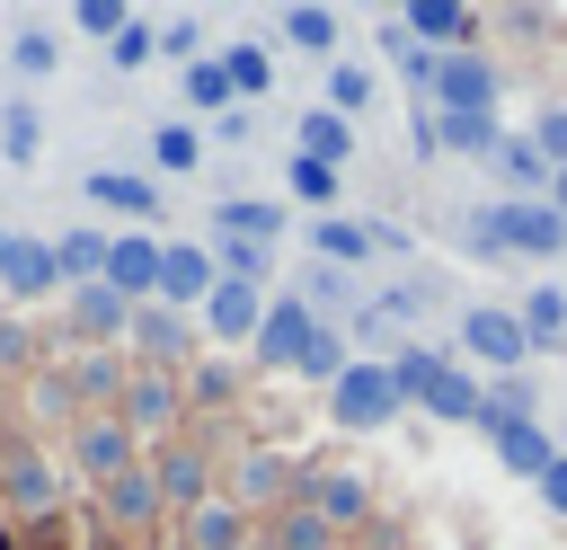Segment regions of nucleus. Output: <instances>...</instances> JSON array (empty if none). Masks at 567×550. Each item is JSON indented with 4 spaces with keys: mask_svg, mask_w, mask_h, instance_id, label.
Masks as SVG:
<instances>
[{
    "mask_svg": "<svg viewBox=\"0 0 567 550\" xmlns=\"http://www.w3.org/2000/svg\"><path fill=\"white\" fill-rule=\"evenodd\" d=\"M461 240L487 257V248H514V257H558L567 248V213L558 204H514V195H496L487 213H470L461 222Z\"/></svg>",
    "mask_w": 567,
    "mask_h": 550,
    "instance_id": "f257e3e1",
    "label": "nucleus"
},
{
    "mask_svg": "<svg viewBox=\"0 0 567 550\" xmlns=\"http://www.w3.org/2000/svg\"><path fill=\"white\" fill-rule=\"evenodd\" d=\"M399 408H408V399H399V381H390V355H354V364L328 381V417H337L346 435H381Z\"/></svg>",
    "mask_w": 567,
    "mask_h": 550,
    "instance_id": "f03ea898",
    "label": "nucleus"
},
{
    "mask_svg": "<svg viewBox=\"0 0 567 550\" xmlns=\"http://www.w3.org/2000/svg\"><path fill=\"white\" fill-rule=\"evenodd\" d=\"M71 470H80L89 488H106V479L142 470V435H133L115 408H97V417H80V426H71Z\"/></svg>",
    "mask_w": 567,
    "mask_h": 550,
    "instance_id": "7ed1b4c3",
    "label": "nucleus"
},
{
    "mask_svg": "<svg viewBox=\"0 0 567 550\" xmlns=\"http://www.w3.org/2000/svg\"><path fill=\"white\" fill-rule=\"evenodd\" d=\"M62 461L44 452V444H9L0 452V515H53L62 506Z\"/></svg>",
    "mask_w": 567,
    "mask_h": 550,
    "instance_id": "20e7f679",
    "label": "nucleus"
},
{
    "mask_svg": "<svg viewBox=\"0 0 567 550\" xmlns=\"http://www.w3.org/2000/svg\"><path fill=\"white\" fill-rule=\"evenodd\" d=\"M319 328H328V319H319L301 293H275V302H266V328H257V346H248V364H266V373H301V355H310Z\"/></svg>",
    "mask_w": 567,
    "mask_h": 550,
    "instance_id": "39448f33",
    "label": "nucleus"
},
{
    "mask_svg": "<svg viewBox=\"0 0 567 550\" xmlns=\"http://www.w3.org/2000/svg\"><path fill=\"white\" fill-rule=\"evenodd\" d=\"M461 355H470V364H487L496 381H505V373H523V355H532V337H523V310H496V302L461 310Z\"/></svg>",
    "mask_w": 567,
    "mask_h": 550,
    "instance_id": "423d86ee",
    "label": "nucleus"
},
{
    "mask_svg": "<svg viewBox=\"0 0 567 550\" xmlns=\"http://www.w3.org/2000/svg\"><path fill=\"white\" fill-rule=\"evenodd\" d=\"M434 115H496V62L487 53H434Z\"/></svg>",
    "mask_w": 567,
    "mask_h": 550,
    "instance_id": "0eeeda50",
    "label": "nucleus"
},
{
    "mask_svg": "<svg viewBox=\"0 0 567 550\" xmlns=\"http://www.w3.org/2000/svg\"><path fill=\"white\" fill-rule=\"evenodd\" d=\"M195 337H204V328H195L186 310H168V302H142V310H133V328H124V346H133L151 373H177V364H195Z\"/></svg>",
    "mask_w": 567,
    "mask_h": 550,
    "instance_id": "6e6552de",
    "label": "nucleus"
},
{
    "mask_svg": "<svg viewBox=\"0 0 567 550\" xmlns=\"http://www.w3.org/2000/svg\"><path fill=\"white\" fill-rule=\"evenodd\" d=\"M266 302H275L266 284H230V275H221V284H213V302L195 310V328H204L213 346H257V328H266Z\"/></svg>",
    "mask_w": 567,
    "mask_h": 550,
    "instance_id": "1a4fd4ad",
    "label": "nucleus"
},
{
    "mask_svg": "<svg viewBox=\"0 0 567 550\" xmlns=\"http://www.w3.org/2000/svg\"><path fill=\"white\" fill-rule=\"evenodd\" d=\"M213 284H221V266H213L204 240H168V248H159V302H168V310L195 319V310L213 302Z\"/></svg>",
    "mask_w": 567,
    "mask_h": 550,
    "instance_id": "9d476101",
    "label": "nucleus"
},
{
    "mask_svg": "<svg viewBox=\"0 0 567 550\" xmlns=\"http://www.w3.org/2000/svg\"><path fill=\"white\" fill-rule=\"evenodd\" d=\"M159 248H168V240H151V231H115V240H106V293H124L133 310L159 302Z\"/></svg>",
    "mask_w": 567,
    "mask_h": 550,
    "instance_id": "9b49d317",
    "label": "nucleus"
},
{
    "mask_svg": "<svg viewBox=\"0 0 567 550\" xmlns=\"http://www.w3.org/2000/svg\"><path fill=\"white\" fill-rule=\"evenodd\" d=\"M44 293H62V257H53V240L9 231V257H0V302H44Z\"/></svg>",
    "mask_w": 567,
    "mask_h": 550,
    "instance_id": "f8f14e48",
    "label": "nucleus"
},
{
    "mask_svg": "<svg viewBox=\"0 0 567 550\" xmlns=\"http://www.w3.org/2000/svg\"><path fill=\"white\" fill-rule=\"evenodd\" d=\"M177 399H186V390H177V373H151V364H133V381H124L115 417H124V426L151 444V435H168V426H177Z\"/></svg>",
    "mask_w": 567,
    "mask_h": 550,
    "instance_id": "ddd939ff",
    "label": "nucleus"
},
{
    "mask_svg": "<svg viewBox=\"0 0 567 550\" xmlns=\"http://www.w3.org/2000/svg\"><path fill=\"white\" fill-rule=\"evenodd\" d=\"M151 479H159V506H168V515L213 506V461H204L195 444H159V452H151Z\"/></svg>",
    "mask_w": 567,
    "mask_h": 550,
    "instance_id": "4468645a",
    "label": "nucleus"
},
{
    "mask_svg": "<svg viewBox=\"0 0 567 550\" xmlns=\"http://www.w3.org/2000/svg\"><path fill=\"white\" fill-rule=\"evenodd\" d=\"M399 27H408V44H425V53H470L478 9H461V0H408Z\"/></svg>",
    "mask_w": 567,
    "mask_h": 550,
    "instance_id": "2eb2a0df",
    "label": "nucleus"
},
{
    "mask_svg": "<svg viewBox=\"0 0 567 550\" xmlns=\"http://www.w3.org/2000/svg\"><path fill=\"white\" fill-rule=\"evenodd\" d=\"M124 328H133V302L124 293H106V284H80L71 293V319H62L71 346H124Z\"/></svg>",
    "mask_w": 567,
    "mask_h": 550,
    "instance_id": "dca6fc26",
    "label": "nucleus"
},
{
    "mask_svg": "<svg viewBox=\"0 0 567 550\" xmlns=\"http://www.w3.org/2000/svg\"><path fill=\"white\" fill-rule=\"evenodd\" d=\"M97 515L115 523V532H151L168 506H159V479H151V452H142V470H124V479H106L97 488Z\"/></svg>",
    "mask_w": 567,
    "mask_h": 550,
    "instance_id": "f3484780",
    "label": "nucleus"
},
{
    "mask_svg": "<svg viewBox=\"0 0 567 550\" xmlns=\"http://www.w3.org/2000/svg\"><path fill=\"white\" fill-rule=\"evenodd\" d=\"M80 186H89V204L124 213L133 231H151V213H159V177H142V169H89Z\"/></svg>",
    "mask_w": 567,
    "mask_h": 550,
    "instance_id": "a211bd4d",
    "label": "nucleus"
},
{
    "mask_svg": "<svg viewBox=\"0 0 567 550\" xmlns=\"http://www.w3.org/2000/svg\"><path fill=\"white\" fill-rule=\"evenodd\" d=\"M487 444H496V470H514V479H549V461H558V444L540 435V417H505V426H487Z\"/></svg>",
    "mask_w": 567,
    "mask_h": 550,
    "instance_id": "6ab92c4d",
    "label": "nucleus"
},
{
    "mask_svg": "<svg viewBox=\"0 0 567 550\" xmlns=\"http://www.w3.org/2000/svg\"><path fill=\"white\" fill-rule=\"evenodd\" d=\"M284 488H301L284 452H266V444H257V452H239V461H230V506H239V515H248V506H284Z\"/></svg>",
    "mask_w": 567,
    "mask_h": 550,
    "instance_id": "aec40b11",
    "label": "nucleus"
},
{
    "mask_svg": "<svg viewBox=\"0 0 567 550\" xmlns=\"http://www.w3.org/2000/svg\"><path fill=\"white\" fill-rule=\"evenodd\" d=\"M301 506L337 532V523H363V506H372V488L354 479V470H301Z\"/></svg>",
    "mask_w": 567,
    "mask_h": 550,
    "instance_id": "412c9836",
    "label": "nucleus"
},
{
    "mask_svg": "<svg viewBox=\"0 0 567 550\" xmlns=\"http://www.w3.org/2000/svg\"><path fill=\"white\" fill-rule=\"evenodd\" d=\"M213 240H257V248H275V240H284V204H266V195H221V204H213Z\"/></svg>",
    "mask_w": 567,
    "mask_h": 550,
    "instance_id": "4be33fe9",
    "label": "nucleus"
},
{
    "mask_svg": "<svg viewBox=\"0 0 567 550\" xmlns=\"http://www.w3.org/2000/svg\"><path fill=\"white\" fill-rule=\"evenodd\" d=\"M372 248H381V231H372V222H346V213H319V222H310V257H328L337 275H354Z\"/></svg>",
    "mask_w": 567,
    "mask_h": 550,
    "instance_id": "5701e85b",
    "label": "nucleus"
},
{
    "mask_svg": "<svg viewBox=\"0 0 567 550\" xmlns=\"http://www.w3.org/2000/svg\"><path fill=\"white\" fill-rule=\"evenodd\" d=\"M292 151H301V160H328V169H346V160H354V124H346L337 106H310V115L292 124Z\"/></svg>",
    "mask_w": 567,
    "mask_h": 550,
    "instance_id": "b1692460",
    "label": "nucleus"
},
{
    "mask_svg": "<svg viewBox=\"0 0 567 550\" xmlns=\"http://www.w3.org/2000/svg\"><path fill=\"white\" fill-rule=\"evenodd\" d=\"M186 550H257V532H248V515L230 497H213V506L186 515Z\"/></svg>",
    "mask_w": 567,
    "mask_h": 550,
    "instance_id": "393cba45",
    "label": "nucleus"
},
{
    "mask_svg": "<svg viewBox=\"0 0 567 550\" xmlns=\"http://www.w3.org/2000/svg\"><path fill=\"white\" fill-rule=\"evenodd\" d=\"M275 27H284V44H292V53L337 62V35H346V27H337V9H310V0H301V9H284Z\"/></svg>",
    "mask_w": 567,
    "mask_h": 550,
    "instance_id": "a878e982",
    "label": "nucleus"
},
{
    "mask_svg": "<svg viewBox=\"0 0 567 550\" xmlns=\"http://www.w3.org/2000/svg\"><path fill=\"white\" fill-rule=\"evenodd\" d=\"M523 337H532V355H558L567 346V293L558 284H532L523 293Z\"/></svg>",
    "mask_w": 567,
    "mask_h": 550,
    "instance_id": "bb28decb",
    "label": "nucleus"
},
{
    "mask_svg": "<svg viewBox=\"0 0 567 550\" xmlns=\"http://www.w3.org/2000/svg\"><path fill=\"white\" fill-rule=\"evenodd\" d=\"M106 240H115V231H62V240H53L71 293H80V284H106Z\"/></svg>",
    "mask_w": 567,
    "mask_h": 550,
    "instance_id": "cd10ccee",
    "label": "nucleus"
},
{
    "mask_svg": "<svg viewBox=\"0 0 567 550\" xmlns=\"http://www.w3.org/2000/svg\"><path fill=\"white\" fill-rule=\"evenodd\" d=\"M186 106H195V115H230V106H239V89H230V71H221V53H204V62H186Z\"/></svg>",
    "mask_w": 567,
    "mask_h": 550,
    "instance_id": "c85d7f7f",
    "label": "nucleus"
},
{
    "mask_svg": "<svg viewBox=\"0 0 567 550\" xmlns=\"http://www.w3.org/2000/svg\"><path fill=\"white\" fill-rule=\"evenodd\" d=\"M53 62H62V35H53V27H44V18H35V27H18V35H9V71H18V80H44V71H53Z\"/></svg>",
    "mask_w": 567,
    "mask_h": 550,
    "instance_id": "c756f323",
    "label": "nucleus"
},
{
    "mask_svg": "<svg viewBox=\"0 0 567 550\" xmlns=\"http://www.w3.org/2000/svg\"><path fill=\"white\" fill-rule=\"evenodd\" d=\"M434 142L443 151H470V160H496V115H434Z\"/></svg>",
    "mask_w": 567,
    "mask_h": 550,
    "instance_id": "7c9ffc66",
    "label": "nucleus"
},
{
    "mask_svg": "<svg viewBox=\"0 0 567 550\" xmlns=\"http://www.w3.org/2000/svg\"><path fill=\"white\" fill-rule=\"evenodd\" d=\"M35 151H44V115L18 98V106L0 115V160H9V169H35Z\"/></svg>",
    "mask_w": 567,
    "mask_h": 550,
    "instance_id": "2f4dec72",
    "label": "nucleus"
},
{
    "mask_svg": "<svg viewBox=\"0 0 567 550\" xmlns=\"http://www.w3.org/2000/svg\"><path fill=\"white\" fill-rule=\"evenodd\" d=\"M221 71H230V89H239V106L275 89V53H266V44H230V53H221Z\"/></svg>",
    "mask_w": 567,
    "mask_h": 550,
    "instance_id": "473e14b6",
    "label": "nucleus"
},
{
    "mask_svg": "<svg viewBox=\"0 0 567 550\" xmlns=\"http://www.w3.org/2000/svg\"><path fill=\"white\" fill-rule=\"evenodd\" d=\"M372 89H381V80H372V62H328V106H337L346 124L372 106Z\"/></svg>",
    "mask_w": 567,
    "mask_h": 550,
    "instance_id": "72a5a7b5",
    "label": "nucleus"
},
{
    "mask_svg": "<svg viewBox=\"0 0 567 550\" xmlns=\"http://www.w3.org/2000/svg\"><path fill=\"white\" fill-rule=\"evenodd\" d=\"M195 160H204V133H195V124H151V169L186 177Z\"/></svg>",
    "mask_w": 567,
    "mask_h": 550,
    "instance_id": "f704fd0d",
    "label": "nucleus"
},
{
    "mask_svg": "<svg viewBox=\"0 0 567 550\" xmlns=\"http://www.w3.org/2000/svg\"><path fill=\"white\" fill-rule=\"evenodd\" d=\"M346 364H354V346H346V328H337V319H328V328H319V337H310V355H301V381H319V390H328V381H337V373H346Z\"/></svg>",
    "mask_w": 567,
    "mask_h": 550,
    "instance_id": "c9c22d12",
    "label": "nucleus"
},
{
    "mask_svg": "<svg viewBox=\"0 0 567 550\" xmlns=\"http://www.w3.org/2000/svg\"><path fill=\"white\" fill-rule=\"evenodd\" d=\"M540 408V390L523 381V373H505V381H487V399H478V426H505V417H532Z\"/></svg>",
    "mask_w": 567,
    "mask_h": 550,
    "instance_id": "e433bc0d",
    "label": "nucleus"
},
{
    "mask_svg": "<svg viewBox=\"0 0 567 550\" xmlns=\"http://www.w3.org/2000/svg\"><path fill=\"white\" fill-rule=\"evenodd\" d=\"M328 541H337V532H328L310 506H284V515H275V532H266V550H328Z\"/></svg>",
    "mask_w": 567,
    "mask_h": 550,
    "instance_id": "4c0bfd02",
    "label": "nucleus"
},
{
    "mask_svg": "<svg viewBox=\"0 0 567 550\" xmlns=\"http://www.w3.org/2000/svg\"><path fill=\"white\" fill-rule=\"evenodd\" d=\"M284 186H292V195H301L310 213H328V204H337V169H328V160H301V151H292V169H284Z\"/></svg>",
    "mask_w": 567,
    "mask_h": 550,
    "instance_id": "58836bf2",
    "label": "nucleus"
},
{
    "mask_svg": "<svg viewBox=\"0 0 567 550\" xmlns=\"http://www.w3.org/2000/svg\"><path fill=\"white\" fill-rule=\"evenodd\" d=\"M71 27H80V35H97V44H115V35L133 27V9H124V0H80V9H71Z\"/></svg>",
    "mask_w": 567,
    "mask_h": 550,
    "instance_id": "ea45409f",
    "label": "nucleus"
},
{
    "mask_svg": "<svg viewBox=\"0 0 567 550\" xmlns=\"http://www.w3.org/2000/svg\"><path fill=\"white\" fill-rule=\"evenodd\" d=\"M151 53H159V27H151V18H133V27H124V35L106 44V62H115V71H142Z\"/></svg>",
    "mask_w": 567,
    "mask_h": 550,
    "instance_id": "a19ab883",
    "label": "nucleus"
},
{
    "mask_svg": "<svg viewBox=\"0 0 567 550\" xmlns=\"http://www.w3.org/2000/svg\"><path fill=\"white\" fill-rule=\"evenodd\" d=\"M159 53H168L177 71H186V62H204V18H168V27H159Z\"/></svg>",
    "mask_w": 567,
    "mask_h": 550,
    "instance_id": "79ce46f5",
    "label": "nucleus"
},
{
    "mask_svg": "<svg viewBox=\"0 0 567 550\" xmlns=\"http://www.w3.org/2000/svg\"><path fill=\"white\" fill-rule=\"evenodd\" d=\"M532 151H540L549 169H567V106H540V115H532Z\"/></svg>",
    "mask_w": 567,
    "mask_h": 550,
    "instance_id": "37998d69",
    "label": "nucleus"
},
{
    "mask_svg": "<svg viewBox=\"0 0 567 550\" xmlns=\"http://www.w3.org/2000/svg\"><path fill=\"white\" fill-rule=\"evenodd\" d=\"M301 302H310V310H346V302H354V275H337V266H328V275H310V284H301Z\"/></svg>",
    "mask_w": 567,
    "mask_h": 550,
    "instance_id": "c03bdc74",
    "label": "nucleus"
},
{
    "mask_svg": "<svg viewBox=\"0 0 567 550\" xmlns=\"http://www.w3.org/2000/svg\"><path fill=\"white\" fill-rule=\"evenodd\" d=\"M186 390H195V408H221V399H230V364H195Z\"/></svg>",
    "mask_w": 567,
    "mask_h": 550,
    "instance_id": "a18cd8bd",
    "label": "nucleus"
},
{
    "mask_svg": "<svg viewBox=\"0 0 567 550\" xmlns=\"http://www.w3.org/2000/svg\"><path fill=\"white\" fill-rule=\"evenodd\" d=\"M248 133H257V115H248V106H230V115H213V142H248Z\"/></svg>",
    "mask_w": 567,
    "mask_h": 550,
    "instance_id": "49530a36",
    "label": "nucleus"
},
{
    "mask_svg": "<svg viewBox=\"0 0 567 550\" xmlns=\"http://www.w3.org/2000/svg\"><path fill=\"white\" fill-rule=\"evenodd\" d=\"M540 506H549V515H567V452L549 461V479H540Z\"/></svg>",
    "mask_w": 567,
    "mask_h": 550,
    "instance_id": "de8ad7c7",
    "label": "nucleus"
},
{
    "mask_svg": "<svg viewBox=\"0 0 567 550\" xmlns=\"http://www.w3.org/2000/svg\"><path fill=\"white\" fill-rule=\"evenodd\" d=\"M549 204H558V213H567V169H558V177H549Z\"/></svg>",
    "mask_w": 567,
    "mask_h": 550,
    "instance_id": "09e8293b",
    "label": "nucleus"
},
{
    "mask_svg": "<svg viewBox=\"0 0 567 550\" xmlns=\"http://www.w3.org/2000/svg\"><path fill=\"white\" fill-rule=\"evenodd\" d=\"M0 257H9V231H0Z\"/></svg>",
    "mask_w": 567,
    "mask_h": 550,
    "instance_id": "8fccbe9b",
    "label": "nucleus"
},
{
    "mask_svg": "<svg viewBox=\"0 0 567 550\" xmlns=\"http://www.w3.org/2000/svg\"><path fill=\"white\" fill-rule=\"evenodd\" d=\"M0 532H9V523H0Z\"/></svg>",
    "mask_w": 567,
    "mask_h": 550,
    "instance_id": "3c124183",
    "label": "nucleus"
}]
</instances>
